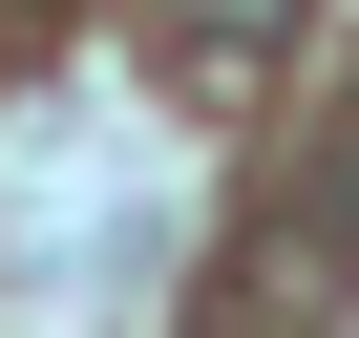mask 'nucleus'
I'll use <instances>...</instances> for the list:
<instances>
[{"instance_id":"nucleus-1","label":"nucleus","mask_w":359,"mask_h":338,"mask_svg":"<svg viewBox=\"0 0 359 338\" xmlns=\"http://www.w3.org/2000/svg\"><path fill=\"white\" fill-rule=\"evenodd\" d=\"M148 43L191 64V85H254V64L296 43V0H148Z\"/></svg>"}]
</instances>
